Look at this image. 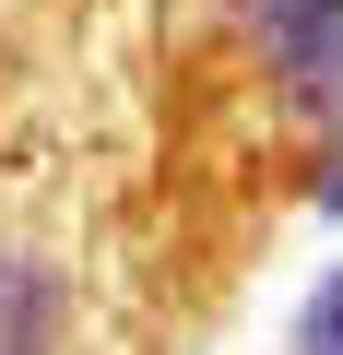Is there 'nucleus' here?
<instances>
[{
	"label": "nucleus",
	"instance_id": "obj_2",
	"mask_svg": "<svg viewBox=\"0 0 343 355\" xmlns=\"http://www.w3.org/2000/svg\"><path fill=\"white\" fill-rule=\"evenodd\" d=\"M48 331H60V284H48V261L0 249V355H48Z\"/></svg>",
	"mask_w": 343,
	"mask_h": 355
},
{
	"label": "nucleus",
	"instance_id": "obj_4",
	"mask_svg": "<svg viewBox=\"0 0 343 355\" xmlns=\"http://www.w3.org/2000/svg\"><path fill=\"white\" fill-rule=\"evenodd\" d=\"M319 202H331V214H343V154H331V166H319Z\"/></svg>",
	"mask_w": 343,
	"mask_h": 355
},
{
	"label": "nucleus",
	"instance_id": "obj_3",
	"mask_svg": "<svg viewBox=\"0 0 343 355\" xmlns=\"http://www.w3.org/2000/svg\"><path fill=\"white\" fill-rule=\"evenodd\" d=\"M296 355H343V261L319 272V296L296 308Z\"/></svg>",
	"mask_w": 343,
	"mask_h": 355
},
{
	"label": "nucleus",
	"instance_id": "obj_1",
	"mask_svg": "<svg viewBox=\"0 0 343 355\" xmlns=\"http://www.w3.org/2000/svg\"><path fill=\"white\" fill-rule=\"evenodd\" d=\"M237 24L261 36V60H272V83H296V95H343V0H237Z\"/></svg>",
	"mask_w": 343,
	"mask_h": 355
}]
</instances>
